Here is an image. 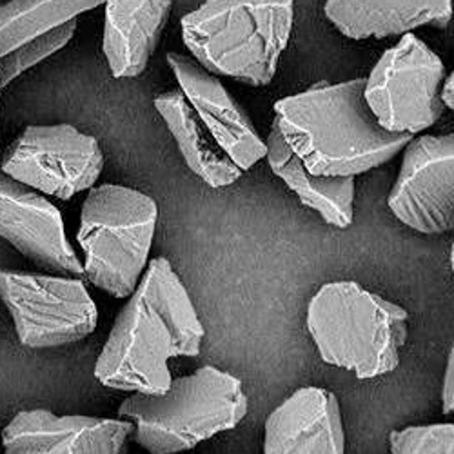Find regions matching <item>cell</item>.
I'll return each mask as SVG.
<instances>
[{
	"label": "cell",
	"instance_id": "cell-11",
	"mask_svg": "<svg viewBox=\"0 0 454 454\" xmlns=\"http://www.w3.org/2000/svg\"><path fill=\"white\" fill-rule=\"evenodd\" d=\"M0 237L51 273L82 277L84 266L66 239L60 211L39 192L0 169Z\"/></svg>",
	"mask_w": 454,
	"mask_h": 454
},
{
	"label": "cell",
	"instance_id": "cell-5",
	"mask_svg": "<svg viewBox=\"0 0 454 454\" xmlns=\"http://www.w3.org/2000/svg\"><path fill=\"white\" fill-rule=\"evenodd\" d=\"M403 308L356 282L320 287L308 308V329L320 358L369 380L395 371L407 340Z\"/></svg>",
	"mask_w": 454,
	"mask_h": 454
},
{
	"label": "cell",
	"instance_id": "cell-12",
	"mask_svg": "<svg viewBox=\"0 0 454 454\" xmlns=\"http://www.w3.org/2000/svg\"><path fill=\"white\" fill-rule=\"evenodd\" d=\"M135 427L126 420L20 411L3 433L6 454H126Z\"/></svg>",
	"mask_w": 454,
	"mask_h": 454
},
{
	"label": "cell",
	"instance_id": "cell-1",
	"mask_svg": "<svg viewBox=\"0 0 454 454\" xmlns=\"http://www.w3.org/2000/svg\"><path fill=\"white\" fill-rule=\"evenodd\" d=\"M204 327L166 258L151 260L119 313L97 360V380L111 389L159 395L171 386L169 358L199 356Z\"/></svg>",
	"mask_w": 454,
	"mask_h": 454
},
{
	"label": "cell",
	"instance_id": "cell-9",
	"mask_svg": "<svg viewBox=\"0 0 454 454\" xmlns=\"http://www.w3.org/2000/svg\"><path fill=\"white\" fill-rule=\"evenodd\" d=\"M0 169L35 192L69 200L95 185L104 155L95 137L69 124L29 126L8 147Z\"/></svg>",
	"mask_w": 454,
	"mask_h": 454
},
{
	"label": "cell",
	"instance_id": "cell-10",
	"mask_svg": "<svg viewBox=\"0 0 454 454\" xmlns=\"http://www.w3.org/2000/svg\"><path fill=\"white\" fill-rule=\"evenodd\" d=\"M389 209L411 230L443 235L454 227V137L422 135L405 147Z\"/></svg>",
	"mask_w": 454,
	"mask_h": 454
},
{
	"label": "cell",
	"instance_id": "cell-18",
	"mask_svg": "<svg viewBox=\"0 0 454 454\" xmlns=\"http://www.w3.org/2000/svg\"><path fill=\"white\" fill-rule=\"evenodd\" d=\"M155 107L175 137L178 151L189 169L209 187H227L244 175V171L218 145L180 90L157 97Z\"/></svg>",
	"mask_w": 454,
	"mask_h": 454
},
{
	"label": "cell",
	"instance_id": "cell-16",
	"mask_svg": "<svg viewBox=\"0 0 454 454\" xmlns=\"http://www.w3.org/2000/svg\"><path fill=\"white\" fill-rule=\"evenodd\" d=\"M324 13L349 39H387L424 26L445 27L452 0H325Z\"/></svg>",
	"mask_w": 454,
	"mask_h": 454
},
{
	"label": "cell",
	"instance_id": "cell-2",
	"mask_svg": "<svg viewBox=\"0 0 454 454\" xmlns=\"http://www.w3.org/2000/svg\"><path fill=\"white\" fill-rule=\"evenodd\" d=\"M364 88L365 79L318 84L275 104L284 140L311 173L356 176L389 162L412 140L376 122Z\"/></svg>",
	"mask_w": 454,
	"mask_h": 454
},
{
	"label": "cell",
	"instance_id": "cell-24",
	"mask_svg": "<svg viewBox=\"0 0 454 454\" xmlns=\"http://www.w3.org/2000/svg\"><path fill=\"white\" fill-rule=\"evenodd\" d=\"M0 90H3V88H0Z\"/></svg>",
	"mask_w": 454,
	"mask_h": 454
},
{
	"label": "cell",
	"instance_id": "cell-23",
	"mask_svg": "<svg viewBox=\"0 0 454 454\" xmlns=\"http://www.w3.org/2000/svg\"><path fill=\"white\" fill-rule=\"evenodd\" d=\"M440 100L447 109H454V74H445L440 88Z\"/></svg>",
	"mask_w": 454,
	"mask_h": 454
},
{
	"label": "cell",
	"instance_id": "cell-7",
	"mask_svg": "<svg viewBox=\"0 0 454 454\" xmlns=\"http://www.w3.org/2000/svg\"><path fill=\"white\" fill-rule=\"evenodd\" d=\"M443 79L442 59L419 36L407 33L372 67L365 79L364 98L384 129L416 135L443 115Z\"/></svg>",
	"mask_w": 454,
	"mask_h": 454
},
{
	"label": "cell",
	"instance_id": "cell-14",
	"mask_svg": "<svg viewBox=\"0 0 454 454\" xmlns=\"http://www.w3.org/2000/svg\"><path fill=\"white\" fill-rule=\"evenodd\" d=\"M346 434L336 396L304 387L278 405L266 422L263 454H344Z\"/></svg>",
	"mask_w": 454,
	"mask_h": 454
},
{
	"label": "cell",
	"instance_id": "cell-22",
	"mask_svg": "<svg viewBox=\"0 0 454 454\" xmlns=\"http://www.w3.org/2000/svg\"><path fill=\"white\" fill-rule=\"evenodd\" d=\"M442 409L445 414H452V411H454V351L452 349L447 356V369H445V376H443Z\"/></svg>",
	"mask_w": 454,
	"mask_h": 454
},
{
	"label": "cell",
	"instance_id": "cell-3",
	"mask_svg": "<svg viewBox=\"0 0 454 454\" xmlns=\"http://www.w3.org/2000/svg\"><path fill=\"white\" fill-rule=\"evenodd\" d=\"M294 0H206L182 19V39L211 74L268 86L287 48Z\"/></svg>",
	"mask_w": 454,
	"mask_h": 454
},
{
	"label": "cell",
	"instance_id": "cell-8",
	"mask_svg": "<svg viewBox=\"0 0 454 454\" xmlns=\"http://www.w3.org/2000/svg\"><path fill=\"white\" fill-rule=\"evenodd\" d=\"M0 300L20 344L31 349L81 342L97 327L98 311L79 278L0 270Z\"/></svg>",
	"mask_w": 454,
	"mask_h": 454
},
{
	"label": "cell",
	"instance_id": "cell-17",
	"mask_svg": "<svg viewBox=\"0 0 454 454\" xmlns=\"http://www.w3.org/2000/svg\"><path fill=\"white\" fill-rule=\"evenodd\" d=\"M268 160L273 173L282 178L301 204L320 213V216L344 230L355 218V176H322L311 173L284 140L277 121L266 140Z\"/></svg>",
	"mask_w": 454,
	"mask_h": 454
},
{
	"label": "cell",
	"instance_id": "cell-15",
	"mask_svg": "<svg viewBox=\"0 0 454 454\" xmlns=\"http://www.w3.org/2000/svg\"><path fill=\"white\" fill-rule=\"evenodd\" d=\"M171 0H106L104 55L115 79L145 69L169 20Z\"/></svg>",
	"mask_w": 454,
	"mask_h": 454
},
{
	"label": "cell",
	"instance_id": "cell-4",
	"mask_svg": "<svg viewBox=\"0 0 454 454\" xmlns=\"http://www.w3.org/2000/svg\"><path fill=\"white\" fill-rule=\"evenodd\" d=\"M247 407L239 378L206 365L171 380L164 393H135L121 403L119 416L133 422L135 440L149 454H175L235 429Z\"/></svg>",
	"mask_w": 454,
	"mask_h": 454
},
{
	"label": "cell",
	"instance_id": "cell-20",
	"mask_svg": "<svg viewBox=\"0 0 454 454\" xmlns=\"http://www.w3.org/2000/svg\"><path fill=\"white\" fill-rule=\"evenodd\" d=\"M74 31H77V19L51 29L39 39H33L0 59V88L8 86L20 73L62 50L73 39Z\"/></svg>",
	"mask_w": 454,
	"mask_h": 454
},
{
	"label": "cell",
	"instance_id": "cell-21",
	"mask_svg": "<svg viewBox=\"0 0 454 454\" xmlns=\"http://www.w3.org/2000/svg\"><path fill=\"white\" fill-rule=\"evenodd\" d=\"M391 454H454V426L433 424L393 431Z\"/></svg>",
	"mask_w": 454,
	"mask_h": 454
},
{
	"label": "cell",
	"instance_id": "cell-6",
	"mask_svg": "<svg viewBox=\"0 0 454 454\" xmlns=\"http://www.w3.org/2000/svg\"><path fill=\"white\" fill-rule=\"evenodd\" d=\"M157 218V202L137 189L91 187L79 230L88 280L115 298L131 296L145 270Z\"/></svg>",
	"mask_w": 454,
	"mask_h": 454
},
{
	"label": "cell",
	"instance_id": "cell-19",
	"mask_svg": "<svg viewBox=\"0 0 454 454\" xmlns=\"http://www.w3.org/2000/svg\"><path fill=\"white\" fill-rule=\"evenodd\" d=\"M106 0H10L0 6V59Z\"/></svg>",
	"mask_w": 454,
	"mask_h": 454
},
{
	"label": "cell",
	"instance_id": "cell-13",
	"mask_svg": "<svg viewBox=\"0 0 454 454\" xmlns=\"http://www.w3.org/2000/svg\"><path fill=\"white\" fill-rule=\"evenodd\" d=\"M168 64L180 86L182 95L218 145L244 173L266 159L268 147L249 121L247 113L237 104L222 82L206 71L195 59L168 53Z\"/></svg>",
	"mask_w": 454,
	"mask_h": 454
}]
</instances>
